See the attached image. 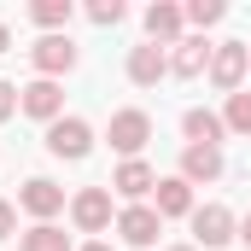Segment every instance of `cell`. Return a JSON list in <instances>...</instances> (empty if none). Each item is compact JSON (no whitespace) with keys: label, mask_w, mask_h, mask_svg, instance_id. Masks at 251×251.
Here are the masks:
<instances>
[{"label":"cell","mask_w":251,"mask_h":251,"mask_svg":"<svg viewBox=\"0 0 251 251\" xmlns=\"http://www.w3.org/2000/svg\"><path fill=\"white\" fill-rule=\"evenodd\" d=\"M70 216H76L82 234H105V228H111V193L105 187H82L70 199Z\"/></svg>","instance_id":"obj_6"},{"label":"cell","mask_w":251,"mask_h":251,"mask_svg":"<svg viewBox=\"0 0 251 251\" xmlns=\"http://www.w3.org/2000/svg\"><path fill=\"white\" fill-rule=\"evenodd\" d=\"M246 70H251V47L246 41H222V47L210 53V82H216L222 94H240Z\"/></svg>","instance_id":"obj_2"},{"label":"cell","mask_w":251,"mask_h":251,"mask_svg":"<svg viewBox=\"0 0 251 251\" xmlns=\"http://www.w3.org/2000/svg\"><path fill=\"white\" fill-rule=\"evenodd\" d=\"M181 24H187V12H181V6H170V0L146 6V35H152L158 47H176V41H181Z\"/></svg>","instance_id":"obj_14"},{"label":"cell","mask_w":251,"mask_h":251,"mask_svg":"<svg viewBox=\"0 0 251 251\" xmlns=\"http://www.w3.org/2000/svg\"><path fill=\"white\" fill-rule=\"evenodd\" d=\"M152 210H158V216H193L199 204H193V187H187V181L170 176V181H158V193H152Z\"/></svg>","instance_id":"obj_16"},{"label":"cell","mask_w":251,"mask_h":251,"mask_svg":"<svg viewBox=\"0 0 251 251\" xmlns=\"http://www.w3.org/2000/svg\"><path fill=\"white\" fill-rule=\"evenodd\" d=\"M117 234H123L128 246H158V234H164V216H158L152 204H128L123 216H117Z\"/></svg>","instance_id":"obj_9"},{"label":"cell","mask_w":251,"mask_h":251,"mask_svg":"<svg viewBox=\"0 0 251 251\" xmlns=\"http://www.w3.org/2000/svg\"><path fill=\"white\" fill-rule=\"evenodd\" d=\"M152 140V117L140 111V105H128V111H111V152H123V158H140V146Z\"/></svg>","instance_id":"obj_4"},{"label":"cell","mask_w":251,"mask_h":251,"mask_svg":"<svg viewBox=\"0 0 251 251\" xmlns=\"http://www.w3.org/2000/svg\"><path fill=\"white\" fill-rule=\"evenodd\" d=\"M240 240H246V251H251V216H246V222H240Z\"/></svg>","instance_id":"obj_25"},{"label":"cell","mask_w":251,"mask_h":251,"mask_svg":"<svg viewBox=\"0 0 251 251\" xmlns=\"http://www.w3.org/2000/svg\"><path fill=\"white\" fill-rule=\"evenodd\" d=\"M222 123L234 128V134H251V94H228V111H222Z\"/></svg>","instance_id":"obj_20"},{"label":"cell","mask_w":251,"mask_h":251,"mask_svg":"<svg viewBox=\"0 0 251 251\" xmlns=\"http://www.w3.org/2000/svg\"><path fill=\"white\" fill-rule=\"evenodd\" d=\"M181 134H187V146H222V134H228V123H222L216 111L193 105L187 117H181Z\"/></svg>","instance_id":"obj_15"},{"label":"cell","mask_w":251,"mask_h":251,"mask_svg":"<svg viewBox=\"0 0 251 251\" xmlns=\"http://www.w3.org/2000/svg\"><path fill=\"white\" fill-rule=\"evenodd\" d=\"M12 228H18V210H12V204L0 199V240H12Z\"/></svg>","instance_id":"obj_23"},{"label":"cell","mask_w":251,"mask_h":251,"mask_svg":"<svg viewBox=\"0 0 251 251\" xmlns=\"http://www.w3.org/2000/svg\"><path fill=\"white\" fill-rule=\"evenodd\" d=\"M47 152L53 158H88L94 152V128L82 123V117H59V123H47Z\"/></svg>","instance_id":"obj_3"},{"label":"cell","mask_w":251,"mask_h":251,"mask_svg":"<svg viewBox=\"0 0 251 251\" xmlns=\"http://www.w3.org/2000/svg\"><path fill=\"white\" fill-rule=\"evenodd\" d=\"M88 18H94L100 29H111V24H123V0H94V6H88Z\"/></svg>","instance_id":"obj_21"},{"label":"cell","mask_w":251,"mask_h":251,"mask_svg":"<svg viewBox=\"0 0 251 251\" xmlns=\"http://www.w3.org/2000/svg\"><path fill=\"white\" fill-rule=\"evenodd\" d=\"M181 12H187V24H199V29H210V24H222V18H228V6H222V0H187Z\"/></svg>","instance_id":"obj_19"},{"label":"cell","mask_w":251,"mask_h":251,"mask_svg":"<svg viewBox=\"0 0 251 251\" xmlns=\"http://www.w3.org/2000/svg\"><path fill=\"white\" fill-rule=\"evenodd\" d=\"M12 111H18V88H12V82H0V123H6Z\"/></svg>","instance_id":"obj_22"},{"label":"cell","mask_w":251,"mask_h":251,"mask_svg":"<svg viewBox=\"0 0 251 251\" xmlns=\"http://www.w3.org/2000/svg\"><path fill=\"white\" fill-rule=\"evenodd\" d=\"M193 234H199L204 251H222L228 240H240V222H234L228 204H199V210H193Z\"/></svg>","instance_id":"obj_1"},{"label":"cell","mask_w":251,"mask_h":251,"mask_svg":"<svg viewBox=\"0 0 251 251\" xmlns=\"http://www.w3.org/2000/svg\"><path fill=\"white\" fill-rule=\"evenodd\" d=\"M170 251H199V246H170Z\"/></svg>","instance_id":"obj_27"},{"label":"cell","mask_w":251,"mask_h":251,"mask_svg":"<svg viewBox=\"0 0 251 251\" xmlns=\"http://www.w3.org/2000/svg\"><path fill=\"white\" fill-rule=\"evenodd\" d=\"M111 187L123 193L128 204H140L146 193H158V176H152V164H146V158H123V164H117V176H111Z\"/></svg>","instance_id":"obj_11"},{"label":"cell","mask_w":251,"mask_h":251,"mask_svg":"<svg viewBox=\"0 0 251 251\" xmlns=\"http://www.w3.org/2000/svg\"><path fill=\"white\" fill-rule=\"evenodd\" d=\"M18 251H70V234L53 228V222H35V228L18 240Z\"/></svg>","instance_id":"obj_17"},{"label":"cell","mask_w":251,"mask_h":251,"mask_svg":"<svg viewBox=\"0 0 251 251\" xmlns=\"http://www.w3.org/2000/svg\"><path fill=\"white\" fill-rule=\"evenodd\" d=\"M82 251H117V246H105V240H88V246H82Z\"/></svg>","instance_id":"obj_24"},{"label":"cell","mask_w":251,"mask_h":251,"mask_svg":"<svg viewBox=\"0 0 251 251\" xmlns=\"http://www.w3.org/2000/svg\"><path fill=\"white\" fill-rule=\"evenodd\" d=\"M18 105H24L29 117H41V123H59L64 117V88L47 82V76H35L29 88H18Z\"/></svg>","instance_id":"obj_7"},{"label":"cell","mask_w":251,"mask_h":251,"mask_svg":"<svg viewBox=\"0 0 251 251\" xmlns=\"http://www.w3.org/2000/svg\"><path fill=\"white\" fill-rule=\"evenodd\" d=\"M210 53H216V47H210V41H204V35H181V41H176V53H170V76H204V70H210Z\"/></svg>","instance_id":"obj_12"},{"label":"cell","mask_w":251,"mask_h":251,"mask_svg":"<svg viewBox=\"0 0 251 251\" xmlns=\"http://www.w3.org/2000/svg\"><path fill=\"white\" fill-rule=\"evenodd\" d=\"M29 18H35L47 35H59L64 24H70V0H35V6H29Z\"/></svg>","instance_id":"obj_18"},{"label":"cell","mask_w":251,"mask_h":251,"mask_svg":"<svg viewBox=\"0 0 251 251\" xmlns=\"http://www.w3.org/2000/svg\"><path fill=\"white\" fill-rule=\"evenodd\" d=\"M29 64L47 76V82H59L76 70V47H70V35H41L35 47H29Z\"/></svg>","instance_id":"obj_5"},{"label":"cell","mask_w":251,"mask_h":251,"mask_svg":"<svg viewBox=\"0 0 251 251\" xmlns=\"http://www.w3.org/2000/svg\"><path fill=\"white\" fill-rule=\"evenodd\" d=\"M18 204H24L35 222H53V216L64 210V187H59V181H47V176H29L24 193H18Z\"/></svg>","instance_id":"obj_8"},{"label":"cell","mask_w":251,"mask_h":251,"mask_svg":"<svg viewBox=\"0 0 251 251\" xmlns=\"http://www.w3.org/2000/svg\"><path fill=\"white\" fill-rule=\"evenodd\" d=\"M164 76H170V53H164L158 41H146V47L128 53V82H134V88H158Z\"/></svg>","instance_id":"obj_10"},{"label":"cell","mask_w":251,"mask_h":251,"mask_svg":"<svg viewBox=\"0 0 251 251\" xmlns=\"http://www.w3.org/2000/svg\"><path fill=\"white\" fill-rule=\"evenodd\" d=\"M222 170H228V164H222V146H187V152H181V181H187V187H199V181L210 187Z\"/></svg>","instance_id":"obj_13"},{"label":"cell","mask_w":251,"mask_h":251,"mask_svg":"<svg viewBox=\"0 0 251 251\" xmlns=\"http://www.w3.org/2000/svg\"><path fill=\"white\" fill-rule=\"evenodd\" d=\"M6 47H12V29H6V24H0V53H6Z\"/></svg>","instance_id":"obj_26"}]
</instances>
